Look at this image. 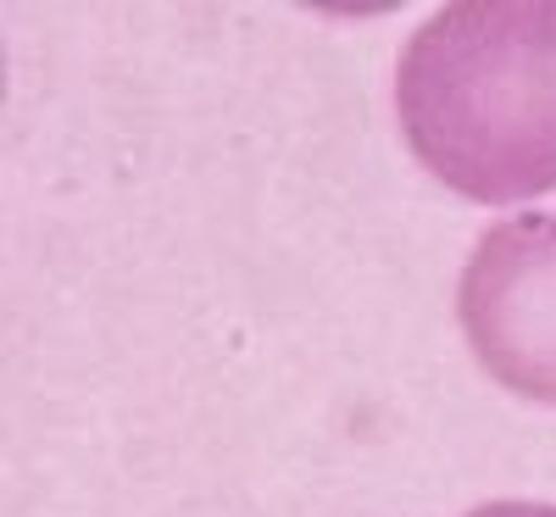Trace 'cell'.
<instances>
[{
  "label": "cell",
  "instance_id": "obj_1",
  "mask_svg": "<svg viewBox=\"0 0 556 517\" xmlns=\"http://www.w3.org/2000/svg\"><path fill=\"white\" fill-rule=\"evenodd\" d=\"M395 106L412 156L456 196L556 190V7H445L406 39Z\"/></svg>",
  "mask_w": 556,
  "mask_h": 517
},
{
  "label": "cell",
  "instance_id": "obj_2",
  "mask_svg": "<svg viewBox=\"0 0 556 517\" xmlns=\"http://www.w3.org/2000/svg\"><path fill=\"white\" fill-rule=\"evenodd\" d=\"M456 317L495 384L556 406V212L495 223L462 267Z\"/></svg>",
  "mask_w": 556,
  "mask_h": 517
},
{
  "label": "cell",
  "instance_id": "obj_3",
  "mask_svg": "<svg viewBox=\"0 0 556 517\" xmlns=\"http://www.w3.org/2000/svg\"><path fill=\"white\" fill-rule=\"evenodd\" d=\"M468 517H556V506H540V501H490Z\"/></svg>",
  "mask_w": 556,
  "mask_h": 517
}]
</instances>
